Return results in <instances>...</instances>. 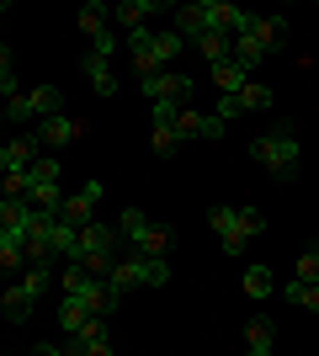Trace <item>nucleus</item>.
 I'll return each mask as SVG.
<instances>
[{
  "instance_id": "nucleus-12",
  "label": "nucleus",
  "mask_w": 319,
  "mask_h": 356,
  "mask_svg": "<svg viewBox=\"0 0 319 356\" xmlns=\"http://www.w3.org/2000/svg\"><path fill=\"white\" fill-rule=\"evenodd\" d=\"M64 356H112V335H106V319H91L85 330L64 335Z\"/></svg>"
},
{
  "instance_id": "nucleus-32",
  "label": "nucleus",
  "mask_w": 319,
  "mask_h": 356,
  "mask_svg": "<svg viewBox=\"0 0 319 356\" xmlns=\"http://www.w3.org/2000/svg\"><path fill=\"white\" fill-rule=\"evenodd\" d=\"M245 356H272V351H256V346H245Z\"/></svg>"
},
{
  "instance_id": "nucleus-28",
  "label": "nucleus",
  "mask_w": 319,
  "mask_h": 356,
  "mask_svg": "<svg viewBox=\"0 0 319 356\" xmlns=\"http://www.w3.org/2000/svg\"><path fill=\"white\" fill-rule=\"evenodd\" d=\"M272 341H277V325H272V319H250V330H245V346L272 351Z\"/></svg>"
},
{
  "instance_id": "nucleus-5",
  "label": "nucleus",
  "mask_w": 319,
  "mask_h": 356,
  "mask_svg": "<svg viewBox=\"0 0 319 356\" xmlns=\"http://www.w3.org/2000/svg\"><path fill=\"white\" fill-rule=\"evenodd\" d=\"M106 282H112V293H133V287H165L170 282V266H165V255H122L117 266H112V277H106Z\"/></svg>"
},
{
  "instance_id": "nucleus-13",
  "label": "nucleus",
  "mask_w": 319,
  "mask_h": 356,
  "mask_svg": "<svg viewBox=\"0 0 319 356\" xmlns=\"http://www.w3.org/2000/svg\"><path fill=\"white\" fill-rule=\"evenodd\" d=\"M96 202H101V181H85L75 197H64L59 218H64V223H75V229H91V223H96Z\"/></svg>"
},
{
  "instance_id": "nucleus-19",
  "label": "nucleus",
  "mask_w": 319,
  "mask_h": 356,
  "mask_svg": "<svg viewBox=\"0 0 319 356\" xmlns=\"http://www.w3.org/2000/svg\"><path fill=\"white\" fill-rule=\"evenodd\" d=\"M91 319H96V309L85 303V298H75V293H64V298H59V325H64V335L85 330Z\"/></svg>"
},
{
  "instance_id": "nucleus-22",
  "label": "nucleus",
  "mask_w": 319,
  "mask_h": 356,
  "mask_svg": "<svg viewBox=\"0 0 319 356\" xmlns=\"http://www.w3.org/2000/svg\"><path fill=\"white\" fill-rule=\"evenodd\" d=\"M80 70H85V80L96 86V96H117V74H112V64H106L101 54H85Z\"/></svg>"
},
{
  "instance_id": "nucleus-10",
  "label": "nucleus",
  "mask_w": 319,
  "mask_h": 356,
  "mask_svg": "<svg viewBox=\"0 0 319 356\" xmlns=\"http://www.w3.org/2000/svg\"><path fill=\"white\" fill-rule=\"evenodd\" d=\"M32 208H48L59 213L64 208V192H59V154H43V160L32 165V192H27Z\"/></svg>"
},
{
  "instance_id": "nucleus-27",
  "label": "nucleus",
  "mask_w": 319,
  "mask_h": 356,
  "mask_svg": "<svg viewBox=\"0 0 319 356\" xmlns=\"http://www.w3.org/2000/svg\"><path fill=\"white\" fill-rule=\"evenodd\" d=\"M245 293H250V298H272L277 293L272 271H266V266H245Z\"/></svg>"
},
{
  "instance_id": "nucleus-24",
  "label": "nucleus",
  "mask_w": 319,
  "mask_h": 356,
  "mask_svg": "<svg viewBox=\"0 0 319 356\" xmlns=\"http://www.w3.org/2000/svg\"><path fill=\"white\" fill-rule=\"evenodd\" d=\"M80 32H91V38L112 32V11H106L101 0H85V6H80Z\"/></svg>"
},
{
  "instance_id": "nucleus-8",
  "label": "nucleus",
  "mask_w": 319,
  "mask_h": 356,
  "mask_svg": "<svg viewBox=\"0 0 319 356\" xmlns=\"http://www.w3.org/2000/svg\"><path fill=\"white\" fill-rule=\"evenodd\" d=\"M117 234L128 239V250H133V255H165V245H170L165 223L144 218L138 208H122V218H117Z\"/></svg>"
},
{
  "instance_id": "nucleus-9",
  "label": "nucleus",
  "mask_w": 319,
  "mask_h": 356,
  "mask_svg": "<svg viewBox=\"0 0 319 356\" xmlns=\"http://www.w3.org/2000/svg\"><path fill=\"white\" fill-rule=\"evenodd\" d=\"M64 112V96L54 86H38V90H27V96H11V102H6V118L11 122H43V118H59Z\"/></svg>"
},
{
  "instance_id": "nucleus-15",
  "label": "nucleus",
  "mask_w": 319,
  "mask_h": 356,
  "mask_svg": "<svg viewBox=\"0 0 319 356\" xmlns=\"http://www.w3.org/2000/svg\"><path fill=\"white\" fill-rule=\"evenodd\" d=\"M176 134L181 138H202V144H218V138H224V118H218V112H192V106H181Z\"/></svg>"
},
{
  "instance_id": "nucleus-7",
  "label": "nucleus",
  "mask_w": 319,
  "mask_h": 356,
  "mask_svg": "<svg viewBox=\"0 0 319 356\" xmlns=\"http://www.w3.org/2000/svg\"><path fill=\"white\" fill-rule=\"evenodd\" d=\"M282 32H288V27H282L277 16H250V22H245V32L234 38V59H240L245 70H256V64L266 59L277 43H282Z\"/></svg>"
},
{
  "instance_id": "nucleus-16",
  "label": "nucleus",
  "mask_w": 319,
  "mask_h": 356,
  "mask_svg": "<svg viewBox=\"0 0 319 356\" xmlns=\"http://www.w3.org/2000/svg\"><path fill=\"white\" fill-rule=\"evenodd\" d=\"M43 160V144H38V134H22V138H11V144L0 149V170L11 176V170H32V165Z\"/></svg>"
},
{
  "instance_id": "nucleus-23",
  "label": "nucleus",
  "mask_w": 319,
  "mask_h": 356,
  "mask_svg": "<svg viewBox=\"0 0 319 356\" xmlns=\"http://www.w3.org/2000/svg\"><path fill=\"white\" fill-rule=\"evenodd\" d=\"M0 266L6 271H27V239L11 234V229H0Z\"/></svg>"
},
{
  "instance_id": "nucleus-11",
  "label": "nucleus",
  "mask_w": 319,
  "mask_h": 356,
  "mask_svg": "<svg viewBox=\"0 0 319 356\" xmlns=\"http://www.w3.org/2000/svg\"><path fill=\"white\" fill-rule=\"evenodd\" d=\"M138 90H144V102H192V80H186L181 70H160L149 74V80H138Z\"/></svg>"
},
{
  "instance_id": "nucleus-14",
  "label": "nucleus",
  "mask_w": 319,
  "mask_h": 356,
  "mask_svg": "<svg viewBox=\"0 0 319 356\" xmlns=\"http://www.w3.org/2000/svg\"><path fill=\"white\" fill-rule=\"evenodd\" d=\"M80 134H85V122L69 118V112H59V118H43V122H38V144H43V154H48V149L59 154V149H64V144H75Z\"/></svg>"
},
{
  "instance_id": "nucleus-21",
  "label": "nucleus",
  "mask_w": 319,
  "mask_h": 356,
  "mask_svg": "<svg viewBox=\"0 0 319 356\" xmlns=\"http://www.w3.org/2000/svg\"><path fill=\"white\" fill-rule=\"evenodd\" d=\"M160 11H165L160 0H122L117 11H112V22H122V27H128V32H138V27H144V22H149V16H160Z\"/></svg>"
},
{
  "instance_id": "nucleus-25",
  "label": "nucleus",
  "mask_w": 319,
  "mask_h": 356,
  "mask_svg": "<svg viewBox=\"0 0 319 356\" xmlns=\"http://www.w3.org/2000/svg\"><path fill=\"white\" fill-rule=\"evenodd\" d=\"M197 48H202V59H208V64L234 59V38H229V32H208V38H197Z\"/></svg>"
},
{
  "instance_id": "nucleus-31",
  "label": "nucleus",
  "mask_w": 319,
  "mask_h": 356,
  "mask_svg": "<svg viewBox=\"0 0 319 356\" xmlns=\"http://www.w3.org/2000/svg\"><path fill=\"white\" fill-rule=\"evenodd\" d=\"M32 356H64V346H38Z\"/></svg>"
},
{
  "instance_id": "nucleus-30",
  "label": "nucleus",
  "mask_w": 319,
  "mask_h": 356,
  "mask_svg": "<svg viewBox=\"0 0 319 356\" xmlns=\"http://www.w3.org/2000/svg\"><path fill=\"white\" fill-rule=\"evenodd\" d=\"M0 90H6V102H11V96H22V90H16V64H11V48H0Z\"/></svg>"
},
{
  "instance_id": "nucleus-17",
  "label": "nucleus",
  "mask_w": 319,
  "mask_h": 356,
  "mask_svg": "<svg viewBox=\"0 0 319 356\" xmlns=\"http://www.w3.org/2000/svg\"><path fill=\"white\" fill-rule=\"evenodd\" d=\"M32 309H38V298H32L22 282H11L6 293H0V314H6L11 325H27V319H32Z\"/></svg>"
},
{
  "instance_id": "nucleus-3",
  "label": "nucleus",
  "mask_w": 319,
  "mask_h": 356,
  "mask_svg": "<svg viewBox=\"0 0 319 356\" xmlns=\"http://www.w3.org/2000/svg\"><path fill=\"white\" fill-rule=\"evenodd\" d=\"M208 223L218 229V239H224V255H245L250 239L266 234L261 208H229V202H218V208H208Z\"/></svg>"
},
{
  "instance_id": "nucleus-4",
  "label": "nucleus",
  "mask_w": 319,
  "mask_h": 356,
  "mask_svg": "<svg viewBox=\"0 0 319 356\" xmlns=\"http://www.w3.org/2000/svg\"><path fill=\"white\" fill-rule=\"evenodd\" d=\"M122 234L117 229H106V223H91V229H80V245H75V261L69 266H85L91 277H112V266H117Z\"/></svg>"
},
{
  "instance_id": "nucleus-26",
  "label": "nucleus",
  "mask_w": 319,
  "mask_h": 356,
  "mask_svg": "<svg viewBox=\"0 0 319 356\" xmlns=\"http://www.w3.org/2000/svg\"><path fill=\"white\" fill-rule=\"evenodd\" d=\"M282 298H288L293 309H319V282H298V277H293V282L282 287Z\"/></svg>"
},
{
  "instance_id": "nucleus-2",
  "label": "nucleus",
  "mask_w": 319,
  "mask_h": 356,
  "mask_svg": "<svg viewBox=\"0 0 319 356\" xmlns=\"http://www.w3.org/2000/svg\"><path fill=\"white\" fill-rule=\"evenodd\" d=\"M181 32L170 27V32H149V27H138V32H128V54H133V70H138V80H149V74H160L176 54H181Z\"/></svg>"
},
{
  "instance_id": "nucleus-1",
  "label": "nucleus",
  "mask_w": 319,
  "mask_h": 356,
  "mask_svg": "<svg viewBox=\"0 0 319 356\" xmlns=\"http://www.w3.org/2000/svg\"><path fill=\"white\" fill-rule=\"evenodd\" d=\"M245 22H250V11L229 6V0H192V6L176 11V32H181L186 43H197V38H208V32H229V38H240Z\"/></svg>"
},
{
  "instance_id": "nucleus-6",
  "label": "nucleus",
  "mask_w": 319,
  "mask_h": 356,
  "mask_svg": "<svg viewBox=\"0 0 319 356\" xmlns=\"http://www.w3.org/2000/svg\"><path fill=\"white\" fill-rule=\"evenodd\" d=\"M298 154H304V144L293 138V128H272V134H261L256 144H250V160L266 165L272 176H298Z\"/></svg>"
},
{
  "instance_id": "nucleus-18",
  "label": "nucleus",
  "mask_w": 319,
  "mask_h": 356,
  "mask_svg": "<svg viewBox=\"0 0 319 356\" xmlns=\"http://www.w3.org/2000/svg\"><path fill=\"white\" fill-rule=\"evenodd\" d=\"M0 229H11V234L27 239V229H32V202L27 197H0Z\"/></svg>"
},
{
  "instance_id": "nucleus-20",
  "label": "nucleus",
  "mask_w": 319,
  "mask_h": 356,
  "mask_svg": "<svg viewBox=\"0 0 319 356\" xmlns=\"http://www.w3.org/2000/svg\"><path fill=\"white\" fill-rule=\"evenodd\" d=\"M213 86H218V96H240L250 86V70L240 59H224V64H213Z\"/></svg>"
},
{
  "instance_id": "nucleus-29",
  "label": "nucleus",
  "mask_w": 319,
  "mask_h": 356,
  "mask_svg": "<svg viewBox=\"0 0 319 356\" xmlns=\"http://www.w3.org/2000/svg\"><path fill=\"white\" fill-rule=\"evenodd\" d=\"M240 102V112H256V106H272V86H261V80H250V86L234 96Z\"/></svg>"
}]
</instances>
